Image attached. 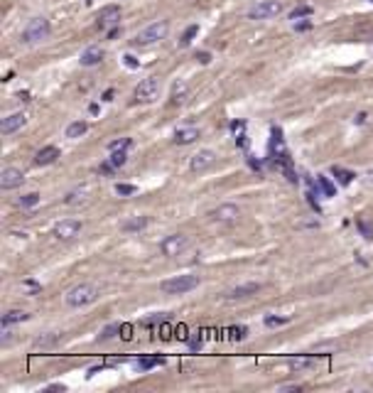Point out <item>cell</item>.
I'll return each instance as SVG.
<instances>
[{
    "label": "cell",
    "mask_w": 373,
    "mask_h": 393,
    "mask_svg": "<svg viewBox=\"0 0 373 393\" xmlns=\"http://www.w3.org/2000/svg\"><path fill=\"white\" fill-rule=\"evenodd\" d=\"M49 32H52V25H49V20L47 17H32L27 25H25V30H22V42L25 45H37V42H42V40H47L49 37Z\"/></svg>",
    "instance_id": "obj_1"
},
{
    "label": "cell",
    "mask_w": 373,
    "mask_h": 393,
    "mask_svg": "<svg viewBox=\"0 0 373 393\" xmlns=\"http://www.w3.org/2000/svg\"><path fill=\"white\" fill-rule=\"evenodd\" d=\"M167 32H169V22H167V20H157V22L148 25L145 30H140V32L135 35L133 45H138V47H148V45H155V42L165 40V37H167Z\"/></svg>",
    "instance_id": "obj_2"
},
{
    "label": "cell",
    "mask_w": 373,
    "mask_h": 393,
    "mask_svg": "<svg viewBox=\"0 0 373 393\" xmlns=\"http://www.w3.org/2000/svg\"><path fill=\"white\" fill-rule=\"evenodd\" d=\"M160 288H162V293H165V295H184V293H189V290L199 288V275H192V273H187V275H177V278L165 280Z\"/></svg>",
    "instance_id": "obj_3"
},
{
    "label": "cell",
    "mask_w": 373,
    "mask_h": 393,
    "mask_svg": "<svg viewBox=\"0 0 373 393\" xmlns=\"http://www.w3.org/2000/svg\"><path fill=\"white\" fill-rule=\"evenodd\" d=\"M96 297H98V288L91 285V283H81V285H76V288H72V290L67 293V305H72V307H83V305L96 302Z\"/></svg>",
    "instance_id": "obj_4"
},
{
    "label": "cell",
    "mask_w": 373,
    "mask_h": 393,
    "mask_svg": "<svg viewBox=\"0 0 373 393\" xmlns=\"http://www.w3.org/2000/svg\"><path fill=\"white\" fill-rule=\"evenodd\" d=\"M160 89H162V84H160L157 76L143 79V81L135 86V101H138V103H152V101H157V98H160Z\"/></svg>",
    "instance_id": "obj_5"
},
{
    "label": "cell",
    "mask_w": 373,
    "mask_h": 393,
    "mask_svg": "<svg viewBox=\"0 0 373 393\" xmlns=\"http://www.w3.org/2000/svg\"><path fill=\"white\" fill-rule=\"evenodd\" d=\"M283 12V2L280 0H260L255 2L253 7H248V17L250 20H268V17H275Z\"/></svg>",
    "instance_id": "obj_6"
},
{
    "label": "cell",
    "mask_w": 373,
    "mask_h": 393,
    "mask_svg": "<svg viewBox=\"0 0 373 393\" xmlns=\"http://www.w3.org/2000/svg\"><path fill=\"white\" fill-rule=\"evenodd\" d=\"M187 248H189V236H184V234H172V236L162 239V244H160V251H162V256H167V258L182 256Z\"/></svg>",
    "instance_id": "obj_7"
},
{
    "label": "cell",
    "mask_w": 373,
    "mask_h": 393,
    "mask_svg": "<svg viewBox=\"0 0 373 393\" xmlns=\"http://www.w3.org/2000/svg\"><path fill=\"white\" fill-rule=\"evenodd\" d=\"M214 162H216V152H214V150H199L197 155H192L189 170H192V172H204V170L214 167Z\"/></svg>",
    "instance_id": "obj_8"
},
{
    "label": "cell",
    "mask_w": 373,
    "mask_h": 393,
    "mask_svg": "<svg viewBox=\"0 0 373 393\" xmlns=\"http://www.w3.org/2000/svg\"><path fill=\"white\" fill-rule=\"evenodd\" d=\"M79 231H81V221L79 219H64V221H59L54 226V236L62 239V241H69V239L79 236Z\"/></svg>",
    "instance_id": "obj_9"
},
{
    "label": "cell",
    "mask_w": 373,
    "mask_h": 393,
    "mask_svg": "<svg viewBox=\"0 0 373 393\" xmlns=\"http://www.w3.org/2000/svg\"><path fill=\"white\" fill-rule=\"evenodd\" d=\"M25 182V175L17 170V167H5L2 175H0V187L7 192V190H17L20 185Z\"/></svg>",
    "instance_id": "obj_10"
},
{
    "label": "cell",
    "mask_w": 373,
    "mask_h": 393,
    "mask_svg": "<svg viewBox=\"0 0 373 393\" xmlns=\"http://www.w3.org/2000/svg\"><path fill=\"white\" fill-rule=\"evenodd\" d=\"M209 216H211L214 221L231 224V221H236V219L241 216V211H238V206H236V204H221V206L211 209V211H209Z\"/></svg>",
    "instance_id": "obj_11"
},
{
    "label": "cell",
    "mask_w": 373,
    "mask_h": 393,
    "mask_svg": "<svg viewBox=\"0 0 373 393\" xmlns=\"http://www.w3.org/2000/svg\"><path fill=\"white\" fill-rule=\"evenodd\" d=\"M25 123H27V116H25V113H12V116L2 118V123H0V131H2V135H12V133L20 131Z\"/></svg>",
    "instance_id": "obj_12"
},
{
    "label": "cell",
    "mask_w": 373,
    "mask_h": 393,
    "mask_svg": "<svg viewBox=\"0 0 373 393\" xmlns=\"http://www.w3.org/2000/svg\"><path fill=\"white\" fill-rule=\"evenodd\" d=\"M199 138V128L197 126H179L177 131H174V143L177 145H189V143H194Z\"/></svg>",
    "instance_id": "obj_13"
},
{
    "label": "cell",
    "mask_w": 373,
    "mask_h": 393,
    "mask_svg": "<svg viewBox=\"0 0 373 393\" xmlns=\"http://www.w3.org/2000/svg\"><path fill=\"white\" fill-rule=\"evenodd\" d=\"M101 59H103V49L96 47V45L86 47V49L81 52V57H79L81 66H96V64H101Z\"/></svg>",
    "instance_id": "obj_14"
},
{
    "label": "cell",
    "mask_w": 373,
    "mask_h": 393,
    "mask_svg": "<svg viewBox=\"0 0 373 393\" xmlns=\"http://www.w3.org/2000/svg\"><path fill=\"white\" fill-rule=\"evenodd\" d=\"M62 339H64V334H59V332H49V334L37 337V339L32 342V349H52V346H57Z\"/></svg>",
    "instance_id": "obj_15"
},
{
    "label": "cell",
    "mask_w": 373,
    "mask_h": 393,
    "mask_svg": "<svg viewBox=\"0 0 373 393\" xmlns=\"http://www.w3.org/2000/svg\"><path fill=\"white\" fill-rule=\"evenodd\" d=\"M57 157H59V147L47 145V147H42V150L35 155V162H37V165H52Z\"/></svg>",
    "instance_id": "obj_16"
},
{
    "label": "cell",
    "mask_w": 373,
    "mask_h": 393,
    "mask_svg": "<svg viewBox=\"0 0 373 393\" xmlns=\"http://www.w3.org/2000/svg\"><path fill=\"white\" fill-rule=\"evenodd\" d=\"M258 290H260V285H258V283H246V285H238V288H233V290L228 293V297H231V300H241V297L255 295Z\"/></svg>",
    "instance_id": "obj_17"
},
{
    "label": "cell",
    "mask_w": 373,
    "mask_h": 393,
    "mask_svg": "<svg viewBox=\"0 0 373 393\" xmlns=\"http://www.w3.org/2000/svg\"><path fill=\"white\" fill-rule=\"evenodd\" d=\"M27 320H30V315H27L25 310H10V312H5V315H2V320H0V327L17 325V322H27Z\"/></svg>",
    "instance_id": "obj_18"
},
{
    "label": "cell",
    "mask_w": 373,
    "mask_h": 393,
    "mask_svg": "<svg viewBox=\"0 0 373 393\" xmlns=\"http://www.w3.org/2000/svg\"><path fill=\"white\" fill-rule=\"evenodd\" d=\"M145 226H148V216H135V219H128V221H123V224H121V229H123L125 234L143 231Z\"/></svg>",
    "instance_id": "obj_19"
},
{
    "label": "cell",
    "mask_w": 373,
    "mask_h": 393,
    "mask_svg": "<svg viewBox=\"0 0 373 393\" xmlns=\"http://www.w3.org/2000/svg\"><path fill=\"white\" fill-rule=\"evenodd\" d=\"M121 15V7L118 5H108V7H103L101 12H98V22H101V27L103 25H108V22H116V17Z\"/></svg>",
    "instance_id": "obj_20"
},
{
    "label": "cell",
    "mask_w": 373,
    "mask_h": 393,
    "mask_svg": "<svg viewBox=\"0 0 373 393\" xmlns=\"http://www.w3.org/2000/svg\"><path fill=\"white\" fill-rule=\"evenodd\" d=\"M165 364V359L162 356H143V359H138V369L140 371H150V369H155V366H162Z\"/></svg>",
    "instance_id": "obj_21"
},
{
    "label": "cell",
    "mask_w": 373,
    "mask_h": 393,
    "mask_svg": "<svg viewBox=\"0 0 373 393\" xmlns=\"http://www.w3.org/2000/svg\"><path fill=\"white\" fill-rule=\"evenodd\" d=\"M86 131H88V123H86V121H74V123L67 128V138H81Z\"/></svg>",
    "instance_id": "obj_22"
},
{
    "label": "cell",
    "mask_w": 373,
    "mask_h": 393,
    "mask_svg": "<svg viewBox=\"0 0 373 393\" xmlns=\"http://www.w3.org/2000/svg\"><path fill=\"white\" fill-rule=\"evenodd\" d=\"M317 187L322 190V195H324V196H334V195H336V187L329 182V177H317Z\"/></svg>",
    "instance_id": "obj_23"
},
{
    "label": "cell",
    "mask_w": 373,
    "mask_h": 393,
    "mask_svg": "<svg viewBox=\"0 0 373 393\" xmlns=\"http://www.w3.org/2000/svg\"><path fill=\"white\" fill-rule=\"evenodd\" d=\"M199 35V25H189L187 30H184V35H182V40H179V45L182 47H187V45H192V40Z\"/></svg>",
    "instance_id": "obj_24"
},
{
    "label": "cell",
    "mask_w": 373,
    "mask_h": 393,
    "mask_svg": "<svg viewBox=\"0 0 373 393\" xmlns=\"http://www.w3.org/2000/svg\"><path fill=\"white\" fill-rule=\"evenodd\" d=\"M125 160H128L125 150H111V157H108V162H111L113 167H123V165H125Z\"/></svg>",
    "instance_id": "obj_25"
},
{
    "label": "cell",
    "mask_w": 373,
    "mask_h": 393,
    "mask_svg": "<svg viewBox=\"0 0 373 393\" xmlns=\"http://www.w3.org/2000/svg\"><path fill=\"white\" fill-rule=\"evenodd\" d=\"M37 204H40V195H37V192H27V195L20 196V206H25V209L37 206Z\"/></svg>",
    "instance_id": "obj_26"
},
{
    "label": "cell",
    "mask_w": 373,
    "mask_h": 393,
    "mask_svg": "<svg viewBox=\"0 0 373 393\" xmlns=\"http://www.w3.org/2000/svg\"><path fill=\"white\" fill-rule=\"evenodd\" d=\"M332 172H334V175L339 177V182H341V185H349V182H351V180L356 177L354 172H349V170H341V167H336V165L332 167Z\"/></svg>",
    "instance_id": "obj_27"
},
{
    "label": "cell",
    "mask_w": 373,
    "mask_h": 393,
    "mask_svg": "<svg viewBox=\"0 0 373 393\" xmlns=\"http://www.w3.org/2000/svg\"><path fill=\"white\" fill-rule=\"evenodd\" d=\"M314 10H312V5H299V7H295L292 12H290V20H302V17H309Z\"/></svg>",
    "instance_id": "obj_28"
},
{
    "label": "cell",
    "mask_w": 373,
    "mask_h": 393,
    "mask_svg": "<svg viewBox=\"0 0 373 393\" xmlns=\"http://www.w3.org/2000/svg\"><path fill=\"white\" fill-rule=\"evenodd\" d=\"M184 96H187V84H174V91H172V98H174V103L184 101Z\"/></svg>",
    "instance_id": "obj_29"
},
{
    "label": "cell",
    "mask_w": 373,
    "mask_h": 393,
    "mask_svg": "<svg viewBox=\"0 0 373 393\" xmlns=\"http://www.w3.org/2000/svg\"><path fill=\"white\" fill-rule=\"evenodd\" d=\"M116 192L121 196H128V195H135L138 187H135V185H121V182H118V185H116Z\"/></svg>",
    "instance_id": "obj_30"
},
{
    "label": "cell",
    "mask_w": 373,
    "mask_h": 393,
    "mask_svg": "<svg viewBox=\"0 0 373 393\" xmlns=\"http://www.w3.org/2000/svg\"><path fill=\"white\" fill-rule=\"evenodd\" d=\"M130 143H133L130 138H123V140H113V143L108 145V150H128V147H130Z\"/></svg>",
    "instance_id": "obj_31"
},
{
    "label": "cell",
    "mask_w": 373,
    "mask_h": 393,
    "mask_svg": "<svg viewBox=\"0 0 373 393\" xmlns=\"http://www.w3.org/2000/svg\"><path fill=\"white\" fill-rule=\"evenodd\" d=\"M83 195H86V190H74V192H69L64 196V204H76L79 199H83Z\"/></svg>",
    "instance_id": "obj_32"
},
{
    "label": "cell",
    "mask_w": 373,
    "mask_h": 393,
    "mask_svg": "<svg viewBox=\"0 0 373 393\" xmlns=\"http://www.w3.org/2000/svg\"><path fill=\"white\" fill-rule=\"evenodd\" d=\"M116 332H121V325H111L108 329H103L101 339H111V337H116Z\"/></svg>",
    "instance_id": "obj_33"
},
{
    "label": "cell",
    "mask_w": 373,
    "mask_h": 393,
    "mask_svg": "<svg viewBox=\"0 0 373 393\" xmlns=\"http://www.w3.org/2000/svg\"><path fill=\"white\" fill-rule=\"evenodd\" d=\"M290 366H292V369H309V366H312V361H309V359H295Z\"/></svg>",
    "instance_id": "obj_34"
},
{
    "label": "cell",
    "mask_w": 373,
    "mask_h": 393,
    "mask_svg": "<svg viewBox=\"0 0 373 393\" xmlns=\"http://www.w3.org/2000/svg\"><path fill=\"white\" fill-rule=\"evenodd\" d=\"M288 317H265V325L268 327H275V325H285Z\"/></svg>",
    "instance_id": "obj_35"
},
{
    "label": "cell",
    "mask_w": 373,
    "mask_h": 393,
    "mask_svg": "<svg viewBox=\"0 0 373 393\" xmlns=\"http://www.w3.org/2000/svg\"><path fill=\"white\" fill-rule=\"evenodd\" d=\"M295 30H297V32H307V30H312V20H304V22H295Z\"/></svg>",
    "instance_id": "obj_36"
},
{
    "label": "cell",
    "mask_w": 373,
    "mask_h": 393,
    "mask_svg": "<svg viewBox=\"0 0 373 393\" xmlns=\"http://www.w3.org/2000/svg\"><path fill=\"white\" fill-rule=\"evenodd\" d=\"M359 229L364 231V236H366V239H373V229L366 224V221H359Z\"/></svg>",
    "instance_id": "obj_37"
},
{
    "label": "cell",
    "mask_w": 373,
    "mask_h": 393,
    "mask_svg": "<svg viewBox=\"0 0 373 393\" xmlns=\"http://www.w3.org/2000/svg\"><path fill=\"white\" fill-rule=\"evenodd\" d=\"M197 59H199L202 64H209V62H211V54H209V52H199V54H197Z\"/></svg>",
    "instance_id": "obj_38"
},
{
    "label": "cell",
    "mask_w": 373,
    "mask_h": 393,
    "mask_svg": "<svg viewBox=\"0 0 373 393\" xmlns=\"http://www.w3.org/2000/svg\"><path fill=\"white\" fill-rule=\"evenodd\" d=\"M125 64L130 66V69H135V66H138V62H135V57H133V54H125Z\"/></svg>",
    "instance_id": "obj_39"
},
{
    "label": "cell",
    "mask_w": 373,
    "mask_h": 393,
    "mask_svg": "<svg viewBox=\"0 0 373 393\" xmlns=\"http://www.w3.org/2000/svg\"><path fill=\"white\" fill-rule=\"evenodd\" d=\"M189 346H192V351H197V349L202 346V339H199V337H194V339L189 342Z\"/></svg>",
    "instance_id": "obj_40"
},
{
    "label": "cell",
    "mask_w": 373,
    "mask_h": 393,
    "mask_svg": "<svg viewBox=\"0 0 373 393\" xmlns=\"http://www.w3.org/2000/svg\"><path fill=\"white\" fill-rule=\"evenodd\" d=\"M280 391H302V386H297V384H290V386H280Z\"/></svg>",
    "instance_id": "obj_41"
},
{
    "label": "cell",
    "mask_w": 373,
    "mask_h": 393,
    "mask_svg": "<svg viewBox=\"0 0 373 393\" xmlns=\"http://www.w3.org/2000/svg\"><path fill=\"white\" fill-rule=\"evenodd\" d=\"M369 180H371V182H373V170H369Z\"/></svg>",
    "instance_id": "obj_42"
},
{
    "label": "cell",
    "mask_w": 373,
    "mask_h": 393,
    "mask_svg": "<svg viewBox=\"0 0 373 393\" xmlns=\"http://www.w3.org/2000/svg\"><path fill=\"white\" fill-rule=\"evenodd\" d=\"M369 2H373V0H369Z\"/></svg>",
    "instance_id": "obj_43"
}]
</instances>
